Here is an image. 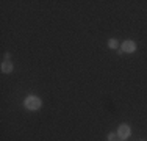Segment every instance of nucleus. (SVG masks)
Listing matches in <instances>:
<instances>
[{"instance_id":"nucleus-1","label":"nucleus","mask_w":147,"mask_h":141,"mask_svg":"<svg viewBox=\"0 0 147 141\" xmlns=\"http://www.w3.org/2000/svg\"><path fill=\"white\" fill-rule=\"evenodd\" d=\"M25 107L28 108V110H38V108H41V99L39 97H36V96H30V97H27L25 99Z\"/></svg>"},{"instance_id":"nucleus-2","label":"nucleus","mask_w":147,"mask_h":141,"mask_svg":"<svg viewBox=\"0 0 147 141\" xmlns=\"http://www.w3.org/2000/svg\"><path fill=\"white\" fill-rule=\"evenodd\" d=\"M130 133H131V130H130V127H128L127 124H121L119 125V129H117V138L119 140H127L128 136H130Z\"/></svg>"},{"instance_id":"nucleus-3","label":"nucleus","mask_w":147,"mask_h":141,"mask_svg":"<svg viewBox=\"0 0 147 141\" xmlns=\"http://www.w3.org/2000/svg\"><path fill=\"white\" fill-rule=\"evenodd\" d=\"M122 50H124L125 54H131V52H135L136 50V42L130 41V39L124 41V44H122Z\"/></svg>"},{"instance_id":"nucleus-4","label":"nucleus","mask_w":147,"mask_h":141,"mask_svg":"<svg viewBox=\"0 0 147 141\" xmlns=\"http://www.w3.org/2000/svg\"><path fill=\"white\" fill-rule=\"evenodd\" d=\"M11 70H13V64H11V61H3V63H2V72L9 74Z\"/></svg>"},{"instance_id":"nucleus-5","label":"nucleus","mask_w":147,"mask_h":141,"mask_svg":"<svg viewBox=\"0 0 147 141\" xmlns=\"http://www.w3.org/2000/svg\"><path fill=\"white\" fill-rule=\"evenodd\" d=\"M117 45H119V42L116 39H110V41H108V47H110V49H117Z\"/></svg>"},{"instance_id":"nucleus-6","label":"nucleus","mask_w":147,"mask_h":141,"mask_svg":"<svg viewBox=\"0 0 147 141\" xmlns=\"http://www.w3.org/2000/svg\"><path fill=\"white\" fill-rule=\"evenodd\" d=\"M116 133H108V136H107V138H108V141H114V140H116Z\"/></svg>"},{"instance_id":"nucleus-7","label":"nucleus","mask_w":147,"mask_h":141,"mask_svg":"<svg viewBox=\"0 0 147 141\" xmlns=\"http://www.w3.org/2000/svg\"><path fill=\"white\" fill-rule=\"evenodd\" d=\"M117 141H122V140H117Z\"/></svg>"}]
</instances>
